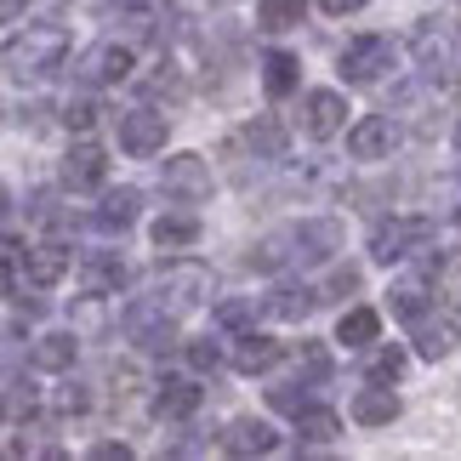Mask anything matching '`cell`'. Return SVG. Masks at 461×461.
<instances>
[{
    "mask_svg": "<svg viewBox=\"0 0 461 461\" xmlns=\"http://www.w3.org/2000/svg\"><path fill=\"white\" fill-rule=\"evenodd\" d=\"M336 245H342V222L336 217H303V222H285L274 228V234H262L245 262H251L257 274H279L291 268V262H325Z\"/></svg>",
    "mask_w": 461,
    "mask_h": 461,
    "instance_id": "1",
    "label": "cell"
},
{
    "mask_svg": "<svg viewBox=\"0 0 461 461\" xmlns=\"http://www.w3.org/2000/svg\"><path fill=\"white\" fill-rule=\"evenodd\" d=\"M68 58V29L63 23H29L23 34L6 41V68L12 80H34V75H51Z\"/></svg>",
    "mask_w": 461,
    "mask_h": 461,
    "instance_id": "2",
    "label": "cell"
},
{
    "mask_svg": "<svg viewBox=\"0 0 461 461\" xmlns=\"http://www.w3.org/2000/svg\"><path fill=\"white\" fill-rule=\"evenodd\" d=\"M211 285H217V279H211V268H205V262H188V257L159 262V268H154V291L166 296L176 313H183V308H200L205 296H211Z\"/></svg>",
    "mask_w": 461,
    "mask_h": 461,
    "instance_id": "3",
    "label": "cell"
},
{
    "mask_svg": "<svg viewBox=\"0 0 461 461\" xmlns=\"http://www.w3.org/2000/svg\"><path fill=\"white\" fill-rule=\"evenodd\" d=\"M433 234H438L433 217H393V222H382L376 234H370V257L376 262H404L411 251H428Z\"/></svg>",
    "mask_w": 461,
    "mask_h": 461,
    "instance_id": "4",
    "label": "cell"
},
{
    "mask_svg": "<svg viewBox=\"0 0 461 461\" xmlns=\"http://www.w3.org/2000/svg\"><path fill=\"white\" fill-rule=\"evenodd\" d=\"M393 41L387 34H359V41H348V51H342V75H348V86H376L387 68H393Z\"/></svg>",
    "mask_w": 461,
    "mask_h": 461,
    "instance_id": "5",
    "label": "cell"
},
{
    "mask_svg": "<svg viewBox=\"0 0 461 461\" xmlns=\"http://www.w3.org/2000/svg\"><path fill=\"white\" fill-rule=\"evenodd\" d=\"M75 75H80L86 86H114V80H126V75H131V46H126V41H103V46H92V51H80Z\"/></svg>",
    "mask_w": 461,
    "mask_h": 461,
    "instance_id": "6",
    "label": "cell"
},
{
    "mask_svg": "<svg viewBox=\"0 0 461 461\" xmlns=\"http://www.w3.org/2000/svg\"><path fill=\"white\" fill-rule=\"evenodd\" d=\"M159 188L176 194V200H205L211 194V166L200 154H171L166 166H159Z\"/></svg>",
    "mask_w": 461,
    "mask_h": 461,
    "instance_id": "7",
    "label": "cell"
},
{
    "mask_svg": "<svg viewBox=\"0 0 461 461\" xmlns=\"http://www.w3.org/2000/svg\"><path fill=\"white\" fill-rule=\"evenodd\" d=\"M120 149L137 154V159H149L166 149V114H154V109H131V114H120Z\"/></svg>",
    "mask_w": 461,
    "mask_h": 461,
    "instance_id": "8",
    "label": "cell"
},
{
    "mask_svg": "<svg viewBox=\"0 0 461 461\" xmlns=\"http://www.w3.org/2000/svg\"><path fill=\"white\" fill-rule=\"evenodd\" d=\"M303 126H308V137H336V131L348 126V97L342 92H325V86L308 92L303 97Z\"/></svg>",
    "mask_w": 461,
    "mask_h": 461,
    "instance_id": "9",
    "label": "cell"
},
{
    "mask_svg": "<svg viewBox=\"0 0 461 461\" xmlns=\"http://www.w3.org/2000/svg\"><path fill=\"white\" fill-rule=\"evenodd\" d=\"M120 285H126V262L114 251H86L80 257V291L86 296H120Z\"/></svg>",
    "mask_w": 461,
    "mask_h": 461,
    "instance_id": "10",
    "label": "cell"
},
{
    "mask_svg": "<svg viewBox=\"0 0 461 461\" xmlns=\"http://www.w3.org/2000/svg\"><path fill=\"white\" fill-rule=\"evenodd\" d=\"M393 143H399V131H393V120H387V114H365L359 126L348 131V154L353 159H387Z\"/></svg>",
    "mask_w": 461,
    "mask_h": 461,
    "instance_id": "11",
    "label": "cell"
},
{
    "mask_svg": "<svg viewBox=\"0 0 461 461\" xmlns=\"http://www.w3.org/2000/svg\"><path fill=\"white\" fill-rule=\"evenodd\" d=\"M103 176H109V159H103V149L92 143H75L63 154V188H75V194H92L103 188Z\"/></svg>",
    "mask_w": 461,
    "mask_h": 461,
    "instance_id": "12",
    "label": "cell"
},
{
    "mask_svg": "<svg viewBox=\"0 0 461 461\" xmlns=\"http://www.w3.org/2000/svg\"><path fill=\"white\" fill-rule=\"evenodd\" d=\"M222 450L228 456H268V450H279V433L268 421H257V416H240L234 428L222 433Z\"/></svg>",
    "mask_w": 461,
    "mask_h": 461,
    "instance_id": "13",
    "label": "cell"
},
{
    "mask_svg": "<svg viewBox=\"0 0 461 461\" xmlns=\"http://www.w3.org/2000/svg\"><path fill=\"white\" fill-rule=\"evenodd\" d=\"M23 268H29V285L51 291L68 268H75V251H68V245H58V240H46V245H34V251H29Z\"/></svg>",
    "mask_w": 461,
    "mask_h": 461,
    "instance_id": "14",
    "label": "cell"
},
{
    "mask_svg": "<svg viewBox=\"0 0 461 461\" xmlns=\"http://www.w3.org/2000/svg\"><path fill=\"white\" fill-rule=\"evenodd\" d=\"M279 359H285V342H274V336H240L234 348V370H245V376H257V370H274Z\"/></svg>",
    "mask_w": 461,
    "mask_h": 461,
    "instance_id": "15",
    "label": "cell"
},
{
    "mask_svg": "<svg viewBox=\"0 0 461 461\" xmlns=\"http://www.w3.org/2000/svg\"><path fill=\"white\" fill-rule=\"evenodd\" d=\"M200 399H205V387H194V382H166L154 393V416L159 421H188L194 411H200Z\"/></svg>",
    "mask_w": 461,
    "mask_h": 461,
    "instance_id": "16",
    "label": "cell"
},
{
    "mask_svg": "<svg viewBox=\"0 0 461 461\" xmlns=\"http://www.w3.org/2000/svg\"><path fill=\"white\" fill-rule=\"evenodd\" d=\"M194 240H200V217H188V211H166V217L154 222V245H159V251H188Z\"/></svg>",
    "mask_w": 461,
    "mask_h": 461,
    "instance_id": "17",
    "label": "cell"
},
{
    "mask_svg": "<svg viewBox=\"0 0 461 461\" xmlns=\"http://www.w3.org/2000/svg\"><path fill=\"white\" fill-rule=\"evenodd\" d=\"M353 421H365V428H387V421H399L393 387H365V393L353 399Z\"/></svg>",
    "mask_w": 461,
    "mask_h": 461,
    "instance_id": "18",
    "label": "cell"
},
{
    "mask_svg": "<svg viewBox=\"0 0 461 461\" xmlns=\"http://www.w3.org/2000/svg\"><path fill=\"white\" fill-rule=\"evenodd\" d=\"M411 325H416V353H421V359H445V353L456 348V325H450V319L421 313V319H411Z\"/></svg>",
    "mask_w": 461,
    "mask_h": 461,
    "instance_id": "19",
    "label": "cell"
},
{
    "mask_svg": "<svg viewBox=\"0 0 461 461\" xmlns=\"http://www.w3.org/2000/svg\"><path fill=\"white\" fill-rule=\"evenodd\" d=\"M75 353H80V342L68 330H58V336H41V342H34L29 365L34 370H75Z\"/></svg>",
    "mask_w": 461,
    "mask_h": 461,
    "instance_id": "20",
    "label": "cell"
},
{
    "mask_svg": "<svg viewBox=\"0 0 461 461\" xmlns=\"http://www.w3.org/2000/svg\"><path fill=\"white\" fill-rule=\"evenodd\" d=\"M137 205H143V200H137V188H114V194H103V205H97V228H109V234L120 228V234H126V228L137 222Z\"/></svg>",
    "mask_w": 461,
    "mask_h": 461,
    "instance_id": "21",
    "label": "cell"
},
{
    "mask_svg": "<svg viewBox=\"0 0 461 461\" xmlns=\"http://www.w3.org/2000/svg\"><path fill=\"white\" fill-rule=\"evenodd\" d=\"M376 330H382L376 308H348V313H342V325H336V342H348V348H370V342H376Z\"/></svg>",
    "mask_w": 461,
    "mask_h": 461,
    "instance_id": "22",
    "label": "cell"
},
{
    "mask_svg": "<svg viewBox=\"0 0 461 461\" xmlns=\"http://www.w3.org/2000/svg\"><path fill=\"white\" fill-rule=\"evenodd\" d=\"M313 303H325V296L308 291V285H285V291H274L262 308H268L274 319H308V313H313Z\"/></svg>",
    "mask_w": 461,
    "mask_h": 461,
    "instance_id": "23",
    "label": "cell"
},
{
    "mask_svg": "<svg viewBox=\"0 0 461 461\" xmlns=\"http://www.w3.org/2000/svg\"><path fill=\"white\" fill-rule=\"evenodd\" d=\"M296 433L313 438V445H330V438L342 433V421H336V411H325V404H303V411H296Z\"/></svg>",
    "mask_w": 461,
    "mask_h": 461,
    "instance_id": "24",
    "label": "cell"
},
{
    "mask_svg": "<svg viewBox=\"0 0 461 461\" xmlns=\"http://www.w3.org/2000/svg\"><path fill=\"white\" fill-rule=\"evenodd\" d=\"M262 86H268V97L296 92V58L291 51H268V58H262Z\"/></svg>",
    "mask_w": 461,
    "mask_h": 461,
    "instance_id": "25",
    "label": "cell"
},
{
    "mask_svg": "<svg viewBox=\"0 0 461 461\" xmlns=\"http://www.w3.org/2000/svg\"><path fill=\"white\" fill-rule=\"evenodd\" d=\"M245 143H251L262 159H279V154H285V126L262 114V120H251V126H245Z\"/></svg>",
    "mask_w": 461,
    "mask_h": 461,
    "instance_id": "26",
    "label": "cell"
},
{
    "mask_svg": "<svg viewBox=\"0 0 461 461\" xmlns=\"http://www.w3.org/2000/svg\"><path fill=\"white\" fill-rule=\"evenodd\" d=\"M303 12H308V0H257L262 29H291V23H303Z\"/></svg>",
    "mask_w": 461,
    "mask_h": 461,
    "instance_id": "27",
    "label": "cell"
},
{
    "mask_svg": "<svg viewBox=\"0 0 461 461\" xmlns=\"http://www.w3.org/2000/svg\"><path fill=\"white\" fill-rule=\"evenodd\" d=\"M416 58H421V68H445L450 41H445V34H438L433 23H421V29H416Z\"/></svg>",
    "mask_w": 461,
    "mask_h": 461,
    "instance_id": "28",
    "label": "cell"
},
{
    "mask_svg": "<svg viewBox=\"0 0 461 461\" xmlns=\"http://www.w3.org/2000/svg\"><path fill=\"white\" fill-rule=\"evenodd\" d=\"M393 313L399 319H421V313H428V291H421L416 279H411V285H399L393 291Z\"/></svg>",
    "mask_w": 461,
    "mask_h": 461,
    "instance_id": "29",
    "label": "cell"
},
{
    "mask_svg": "<svg viewBox=\"0 0 461 461\" xmlns=\"http://www.w3.org/2000/svg\"><path fill=\"white\" fill-rule=\"evenodd\" d=\"M86 404H92V393H86L80 382H63L58 393H51V411H63V416H80Z\"/></svg>",
    "mask_w": 461,
    "mask_h": 461,
    "instance_id": "30",
    "label": "cell"
},
{
    "mask_svg": "<svg viewBox=\"0 0 461 461\" xmlns=\"http://www.w3.org/2000/svg\"><path fill=\"white\" fill-rule=\"evenodd\" d=\"M399 376H404V353H399V348L376 353V365H370V382H399Z\"/></svg>",
    "mask_w": 461,
    "mask_h": 461,
    "instance_id": "31",
    "label": "cell"
},
{
    "mask_svg": "<svg viewBox=\"0 0 461 461\" xmlns=\"http://www.w3.org/2000/svg\"><path fill=\"white\" fill-rule=\"evenodd\" d=\"M188 365L194 370H217L222 365V348L211 342V336H205V342H188Z\"/></svg>",
    "mask_w": 461,
    "mask_h": 461,
    "instance_id": "32",
    "label": "cell"
},
{
    "mask_svg": "<svg viewBox=\"0 0 461 461\" xmlns=\"http://www.w3.org/2000/svg\"><path fill=\"white\" fill-rule=\"evenodd\" d=\"M251 313H257V303H217V325L240 330V325H251Z\"/></svg>",
    "mask_w": 461,
    "mask_h": 461,
    "instance_id": "33",
    "label": "cell"
},
{
    "mask_svg": "<svg viewBox=\"0 0 461 461\" xmlns=\"http://www.w3.org/2000/svg\"><path fill=\"white\" fill-rule=\"evenodd\" d=\"M353 291H359V268H336L325 285V296H353Z\"/></svg>",
    "mask_w": 461,
    "mask_h": 461,
    "instance_id": "34",
    "label": "cell"
},
{
    "mask_svg": "<svg viewBox=\"0 0 461 461\" xmlns=\"http://www.w3.org/2000/svg\"><path fill=\"white\" fill-rule=\"evenodd\" d=\"M63 120H68V126H75V131H86V126H92V120H97V109H92V103H68V109H63Z\"/></svg>",
    "mask_w": 461,
    "mask_h": 461,
    "instance_id": "35",
    "label": "cell"
},
{
    "mask_svg": "<svg viewBox=\"0 0 461 461\" xmlns=\"http://www.w3.org/2000/svg\"><path fill=\"white\" fill-rule=\"evenodd\" d=\"M92 456H97V461H126L131 445H114V438H103V445H92Z\"/></svg>",
    "mask_w": 461,
    "mask_h": 461,
    "instance_id": "36",
    "label": "cell"
},
{
    "mask_svg": "<svg viewBox=\"0 0 461 461\" xmlns=\"http://www.w3.org/2000/svg\"><path fill=\"white\" fill-rule=\"evenodd\" d=\"M319 6H325L330 17H342V12H359V6H365V0H319Z\"/></svg>",
    "mask_w": 461,
    "mask_h": 461,
    "instance_id": "37",
    "label": "cell"
},
{
    "mask_svg": "<svg viewBox=\"0 0 461 461\" xmlns=\"http://www.w3.org/2000/svg\"><path fill=\"white\" fill-rule=\"evenodd\" d=\"M0 17H6V23H17V17H23V0H0Z\"/></svg>",
    "mask_w": 461,
    "mask_h": 461,
    "instance_id": "38",
    "label": "cell"
},
{
    "mask_svg": "<svg viewBox=\"0 0 461 461\" xmlns=\"http://www.w3.org/2000/svg\"><path fill=\"white\" fill-rule=\"evenodd\" d=\"M456 149H461V120H456Z\"/></svg>",
    "mask_w": 461,
    "mask_h": 461,
    "instance_id": "39",
    "label": "cell"
}]
</instances>
